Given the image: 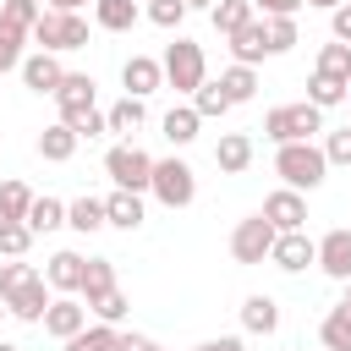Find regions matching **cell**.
<instances>
[{
    "label": "cell",
    "instance_id": "cell-1",
    "mask_svg": "<svg viewBox=\"0 0 351 351\" xmlns=\"http://www.w3.org/2000/svg\"><path fill=\"white\" fill-rule=\"evenodd\" d=\"M0 302H5V313H11V318L38 324V318H44V307H49V285H44V274H38L33 263L5 258V263H0Z\"/></svg>",
    "mask_w": 351,
    "mask_h": 351
},
{
    "label": "cell",
    "instance_id": "cell-2",
    "mask_svg": "<svg viewBox=\"0 0 351 351\" xmlns=\"http://www.w3.org/2000/svg\"><path fill=\"white\" fill-rule=\"evenodd\" d=\"M274 176L296 192H313V186H324L329 159H324L318 143H274Z\"/></svg>",
    "mask_w": 351,
    "mask_h": 351
},
{
    "label": "cell",
    "instance_id": "cell-3",
    "mask_svg": "<svg viewBox=\"0 0 351 351\" xmlns=\"http://www.w3.org/2000/svg\"><path fill=\"white\" fill-rule=\"evenodd\" d=\"M33 44L49 49V55H71V49L88 44V16H82V11H38Z\"/></svg>",
    "mask_w": 351,
    "mask_h": 351
},
{
    "label": "cell",
    "instance_id": "cell-4",
    "mask_svg": "<svg viewBox=\"0 0 351 351\" xmlns=\"http://www.w3.org/2000/svg\"><path fill=\"white\" fill-rule=\"evenodd\" d=\"M313 132H324V110L318 104H280L263 115V137L269 143H313Z\"/></svg>",
    "mask_w": 351,
    "mask_h": 351
},
{
    "label": "cell",
    "instance_id": "cell-5",
    "mask_svg": "<svg viewBox=\"0 0 351 351\" xmlns=\"http://www.w3.org/2000/svg\"><path fill=\"white\" fill-rule=\"evenodd\" d=\"M165 82L176 88V93H192V88H203L208 82V60H203V44H192V38H176L170 49H165Z\"/></svg>",
    "mask_w": 351,
    "mask_h": 351
},
{
    "label": "cell",
    "instance_id": "cell-6",
    "mask_svg": "<svg viewBox=\"0 0 351 351\" xmlns=\"http://www.w3.org/2000/svg\"><path fill=\"white\" fill-rule=\"evenodd\" d=\"M148 192H154L165 208H186V203L197 197V176H192L186 159H154V181H148Z\"/></svg>",
    "mask_w": 351,
    "mask_h": 351
},
{
    "label": "cell",
    "instance_id": "cell-7",
    "mask_svg": "<svg viewBox=\"0 0 351 351\" xmlns=\"http://www.w3.org/2000/svg\"><path fill=\"white\" fill-rule=\"evenodd\" d=\"M104 176H110L115 186H126V192H148V181H154V159H148L137 143H115V148L104 154Z\"/></svg>",
    "mask_w": 351,
    "mask_h": 351
},
{
    "label": "cell",
    "instance_id": "cell-8",
    "mask_svg": "<svg viewBox=\"0 0 351 351\" xmlns=\"http://www.w3.org/2000/svg\"><path fill=\"white\" fill-rule=\"evenodd\" d=\"M274 236H280V230H274L263 214H247V219L230 230V258H236V263H263L269 247H274Z\"/></svg>",
    "mask_w": 351,
    "mask_h": 351
},
{
    "label": "cell",
    "instance_id": "cell-9",
    "mask_svg": "<svg viewBox=\"0 0 351 351\" xmlns=\"http://www.w3.org/2000/svg\"><path fill=\"white\" fill-rule=\"evenodd\" d=\"M269 263L285 269V274H302L307 263H318V241H313L307 230H280L274 247H269Z\"/></svg>",
    "mask_w": 351,
    "mask_h": 351
},
{
    "label": "cell",
    "instance_id": "cell-10",
    "mask_svg": "<svg viewBox=\"0 0 351 351\" xmlns=\"http://www.w3.org/2000/svg\"><path fill=\"white\" fill-rule=\"evenodd\" d=\"M258 214H263L274 230H307V197H302L296 186H280V192H269Z\"/></svg>",
    "mask_w": 351,
    "mask_h": 351
},
{
    "label": "cell",
    "instance_id": "cell-11",
    "mask_svg": "<svg viewBox=\"0 0 351 351\" xmlns=\"http://www.w3.org/2000/svg\"><path fill=\"white\" fill-rule=\"evenodd\" d=\"M318 269L329 280H351V225H335L318 236Z\"/></svg>",
    "mask_w": 351,
    "mask_h": 351
},
{
    "label": "cell",
    "instance_id": "cell-12",
    "mask_svg": "<svg viewBox=\"0 0 351 351\" xmlns=\"http://www.w3.org/2000/svg\"><path fill=\"white\" fill-rule=\"evenodd\" d=\"M44 335H55V340H71L82 324H88V307L77 302V296H49V307H44Z\"/></svg>",
    "mask_w": 351,
    "mask_h": 351
},
{
    "label": "cell",
    "instance_id": "cell-13",
    "mask_svg": "<svg viewBox=\"0 0 351 351\" xmlns=\"http://www.w3.org/2000/svg\"><path fill=\"white\" fill-rule=\"evenodd\" d=\"M22 82L33 88V93H49L55 99V88H60V77H66V66H60V55H49V49H38V55H22Z\"/></svg>",
    "mask_w": 351,
    "mask_h": 351
},
{
    "label": "cell",
    "instance_id": "cell-14",
    "mask_svg": "<svg viewBox=\"0 0 351 351\" xmlns=\"http://www.w3.org/2000/svg\"><path fill=\"white\" fill-rule=\"evenodd\" d=\"M121 82H126L132 99H148L154 88H165V66H159L154 55H132V60L121 66Z\"/></svg>",
    "mask_w": 351,
    "mask_h": 351
},
{
    "label": "cell",
    "instance_id": "cell-15",
    "mask_svg": "<svg viewBox=\"0 0 351 351\" xmlns=\"http://www.w3.org/2000/svg\"><path fill=\"white\" fill-rule=\"evenodd\" d=\"M55 104H60V121L93 110V77H88V71H66L60 88H55Z\"/></svg>",
    "mask_w": 351,
    "mask_h": 351
},
{
    "label": "cell",
    "instance_id": "cell-16",
    "mask_svg": "<svg viewBox=\"0 0 351 351\" xmlns=\"http://www.w3.org/2000/svg\"><path fill=\"white\" fill-rule=\"evenodd\" d=\"M82 252H55L49 263H44V285L49 291H60V296H77V285H82Z\"/></svg>",
    "mask_w": 351,
    "mask_h": 351
},
{
    "label": "cell",
    "instance_id": "cell-17",
    "mask_svg": "<svg viewBox=\"0 0 351 351\" xmlns=\"http://www.w3.org/2000/svg\"><path fill=\"white\" fill-rule=\"evenodd\" d=\"M230 55H236L241 66H258V60L269 55V33H263V16H252L247 27H236V33H230Z\"/></svg>",
    "mask_w": 351,
    "mask_h": 351
},
{
    "label": "cell",
    "instance_id": "cell-18",
    "mask_svg": "<svg viewBox=\"0 0 351 351\" xmlns=\"http://www.w3.org/2000/svg\"><path fill=\"white\" fill-rule=\"evenodd\" d=\"M214 165H219L225 176H241V170L252 165V137H247V132H225V137L214 143Z\"/></svg>",
    "mask_w": 351,
    "mask_h": 351
},
{
    "label": "cell",
    "instance_id": "cell-19",
    "mask_svg": "<svg viewBox=\"0 0 351 351\" xmlns=\"http://www.w3.org/2000/svg\"><path fill=\"white\" fill-rule=\"evenodd\" d=\"M104 225L137 230V225H143V192H126V186H115V192L104 197Z\"/></svg>",
    "mask_w": 351,
    "mask_h": 351
},
{
    "label": "cell",
    "instance_id": "cell-20",
    "mask_svg": "<svg viewBox=\"0 0 351 351\" xmlns=\"http://www.w3.org/2000/svg\"><path fill=\"white\" fill-rule=\"evenodd\" d=\"M241 329H247V335H274V329H280V302L263 296V291L247 296V302H241Z\"/></svg>",
    "mask_w": 351,
    "mask_h": 351
},
{
    "label": "cell",
    "instance_id": "cell-21",
    "mask_svg": "<svg viewBox=\"0 0 351 351\" xmlns=\"http://www.w3.org/2000/svg\"><path fill=\"white\" fill-rule=\"evenodd\" d=\"M77 143H82V137L71 132V121H55V126H44V132H38V154H44L49 165H66V159L77 154Z\"/></svg>",
    "mask_w": 351,
    "mask_h": 351
},
{
    "label": "cell",
    "instance_id": "cell-22",
    "mask_svg": "<svg viewBox=\"0 0 351 351\" xmlns=\"http://www.w3.org/2000/svg\"><path fill=\"white\" fill-rule=\"evenodd\" d=\"M137 16H143L137 0H93V22H99L104 33H132Z\"/></svg>",
    "mask_w": 351,
    "mask_h": 351
},
{
    "label": "cell",
    "instance_id": "cell-23",
    "mask_svg": "<svg viewBox=\"0 0 351 351\" xmlns=\"http://www.w3.org/2000/svg\"><path fill=\"white\" fill-rule=\"evenodd\" d=\"M219 93H225L230 104H247V99L258 93V71H252V66H241V60H236V66H225V71H219Z\"/></svg>",
    "mask_w": 351,
    "mask_h": 351
},
{
    "label": "cell",
    "instance_id": "cell-24",
    "mask_svg": "<svg viewBox=\"0 0 351 351\" xmlns=\"http://www.w3.org/2000/svg\"><path fill=\"white\" fill-rule=\"evenodd\" d=\"M159 126H165V137H170L176 148H186V143L197 137V126H203V115H197L192 104H176V110H165V121H159Z\"/></svg>",
    "mask_w": 351,
    "mask_h": 351
},
{
    "label": "cell",
    "instance_id": "cell-25",
    "mask_svg": "<svg viewBox=\"0 0 351 351\" xmlns=\"http://www.w3.org/2000/svg\"><path fill=\"white\" fill-rule=\"evenodd\" d=\"M22 225H27L33 236H44V230H60V225H66V203H60V197H33Z\"/></svg>",
    "mask_w": 351,
    "mask_h": 351
},
{
    "label": "cell",
    "instance_id": "cell-26",
    "mask_svg": "<svg viewBox=\"0 0 351 351\" xmlns=\"http://www.w3.org/2000/svg\"><path fill=\"white\" fill-rule=\"evenodd\" d=\"M104 121H110V132L132 137V132H137V126L148 121V110H143V99H132V93H126V99H115V104L104 110Z\"/></svg>",
    "mask_w": 351,
    "mask_h": 351
},
{
    "label": "cell",
    "instance_id": "cell-27",
    "mask_svg": "<svg viewBox=\"0 0 351 351\" xmlns=\"http://www.w3.org/2000/svg\"><path fill=\"white\" fill-rule=\"evenodd\" d=\"M104 291H115V263L110 258H88L82 263V285H77V296H104Z\"/></svg>",
    "mask_w": 351,
    "mask_h": 351
},
{
    "label": "cell",
    "instance_id": "cell-28",
    "mask_svg": "<svg viewBox=\"0 0 351 351\" xmlns=\"http://www.w3.org/2000/svg\"><path fill=\"white\" fill-rule=\"evenodd\" d=\"M66 225L82 230V236H93V230L104 225V197H77V203H66Z\"/></svg>",
    "mask_w": 351,
    "mask_h": 351
},
{
    "label": "cell",
    "instance_id": "cell-29",
    "mask_svg": "<svg viewBox=\"0 0 351 351\" xmlns=\"http://www.w3.org/2000/svg\"><path fill=\"white\" fill-rule=\"evenodd\" d=\"M208 16H214V27L230 38V33H236V27H247L258 11H252V0H214V11H208Z\"/></svg>",
    "mask_w": 351,
    "mask_h": 351
},
{
    "label": "cell",
    "instance_id": "cell-30",
    "mask_svg": "<svg viewBox=\"0 0 351 351\" xmlns=\"http://www.w3.org/2000/svg\"><path fill=\"white\" fill-rule=\"evenodd\" d=\"M313 71H318V77H335V82H351V44H340V38H335V44H324Z\"/></svg>",
    "mask_w": 351,
    "mask_h": 351
},
{
    "label": "cell",
    "instance_id": "cell-31",
    "mask_svg": "<svg viewBox=\"0 0 351 351\" xmlns=\"http://www.w3.org/2000/svg\"><path fill=\"white\" fill-rule=\"evenodd\" d=\"M66 351H115V324H82L71 340H60Z\"/></svg>",
    "mask_w": 351,
    "mask_h": 351
},
{
    "label": "cell",
    "instance_id": "cell-32",
    "mask_svg": "<svg viewBox=\"0 0 351 351\" xmlns=\"http://www.w3.org/2000/svg\"><path fill=\"white\" fill-rule=\"evenodd\" d=\"M27 203H33L27 181H0V225H16V219H27Z\"/></svg>",
    "mask_w": 351,
    "mask_h": 351
},
{
    "label": "cell",
    "instance_id": "cell-33",
    "mask_svg": "<svg viewBox=\"0 0 351 351\" xmlns=\"http://www.w3.org/2000/svg\"><path fill=\"white\" fill-rule=\"evenodd\" d=\"M88 313H93L99 324H121V318L132 313V302H126V291L115 285V291H104V296H93V302H88Z\"/></svg>",
    "mask_w": 351,
    "mask_h": 351
},
{
    "label": "cell",
    "instance_id": "cell-34",
    "mask_svg": "<svg viewBox=\"0 0 351 351\" xmlns=\"http://www.w3.org/2000/svg\"><path fill=\"white\" fill-rule=\"evenodd\" d=\"M263 33H269V55L296 49V16H263Z\"/></svg>",
    "mask_w": 351,
    "mask_h": 351
},
{
    "label": "cell",
    "instance_id": "cell-35",
    "mask_svg": "<svg viewBox=\"0 0 351 351\" xmlns=\"http://www.w3.org/2000/svg\"><path fill=\"white\" fill-rule=\"evenodd\" d=\"M307 104H318V110L346 104V82H335V77H318V71H313V82H307Z\"/></svg>",
    "mask_w": 351,
    "mask_h": 351
},
{
    "label": "cell",
    "instance_id": "cell-36",
    "mask_svg": "<svg viewBox=\"0 0 351 351\" xmlns=\"http://www.w3.org/2000/svg\"><path fill=\"white\" fill-rule=\"evenodd\" d=\"M192 110H197L203 121H214V115H225V110H236V104L219 93V82H203V88H192Z\"/></svg>",
    "mask_w": 351,
    "mask_h": 351
},
{
    "label": "cell",
    "instance_id": "cell-37",
    "mask_svg": "<svg viewBox=\"0 0 351 351\" xmlns=\"http://www.w3.org/2000/svg\"><path fill=\"white\" fill-rule=\"evenodd\" d=\"M318 340H324L329 351H340V346H351V313H346V307H335V313L324 318V329H318Z\"/></svg>",
    "mask_w": 351,
    "mask_h": 351
},
{
    "label": "cell",
    "instance_id": "cell-38",
    "mask_svg": "<svg viewBox=\"0 0 351 351\" xmlns=\"http://www.w3.org/2000/svg\"><path fill=\"white\" fill-rule=\"evenodd\" d=\"M22 44H27V33H22V27H11V22L0 16V71L22 66Z\"/></svg>",
    "mask_w": 351,
    "mask_h": 351
},
{
    "label": "cell",
    "instance_id": "cell-39",
    "mask_svg": "<svg viewBox=\"0 0 351 351\" xmlns=\"http://www.w3.org/2000/svg\"><path fill=\"white\" fill-rule=\"evenodd\" d=\"M38 11H44L38 0H5V5H0V16H5L11 27H22V33H33V22H38Z\"/></svg>",
    "mask_w": 351,
    "mask_h": 351
},
{
    "label": "cell",
    "instance_id": "cell-40",
    "mask_svg": "<svg viewBox=\"0 0 351 351\" xmlns=\"http://www.w3.org/2000/svg\"><path fill=\"white\" fill-rule=\"evenodd\" d=\"M33 247V230L16 219V225H0V258H22Z\"/></svg>",
    "mask_w": 351,
    "mask_h": 351
},
{
    "label": "cell",
    "instance_id": "cell-41",
    "mask_svg": "<svg viewBox=\"0 0 351 351\" xmlns=\"http://www.w3.org/2000/svg\"><path fill=\"white\" fill-rule=\"evenodd\" d=\"M186 16V0H148V22L154 27H181Z\"/></svg>",
    "mask_w": 351,
    "mask_h": 351
},
{
    "label": "cell",
    "instance_id": "cell-42",
    "mask_svg": "<svg viewBox=\"0 0 351 351\" xmlns=\"http://www.w3.org/2000/svg\"><path fill=\"white\" fill-rule=\"evenodd\" d=\"M324 159H329V165H351V121L324 137Z\"/></svg>",
    "mask_w": 351,
    "mask_h": 351
},
{
    "label": "cell",
    "instance_id": "cell-43",
    "mask_svg": "<svg viewBox=\"0 0 351 351\" xmlns=\"http://www.w3.org/2000/svg\"><path fill=\"white\" fill-rule=\"evenodd\" d=\"M71 132L77 137H99V132H110V121H104V110H82V115H71Z\"/></svg>",
    "mask_w": 351,
    "mask_h": 351
},
{
    "label": "cell",
    "instance_id": "cell-44",
    "mask_svg": "<svg viewBox=\"0 0 351 351\" xmlns=\"http://www.w3.org/2000/svg\"><path fill=\"white\" fill-rule=\"evenodd\" d=\"M329 33H335L340 44H351V0H340V5L329 11Z\"/></svg>",
    "mask_w": 351,
    "mask_h": 351
},
{
    "label": "cell",
    "instance_id": "cell-45",
    "mask_svg": "<svg viewBox=\"0 0 351 351\" xmlns=\"http://www.w3.org/2000/svg\"><path fill=\"white\" fill-rule=\"evenodd\" d=\"M302 5H307V0H252L258 16H296Z\"/></svg>",
    "mask_w": 351,
    "mask_h": 351
},
{
    "label": "cell",
    "instance_id": "cell-46",
    "mask_svg": "<svg viewBox=\"0 0 351 351\" xmlns=\"http://www.w3.org/2000/svg\"><path fill=\"white\" fill-rule=\"evenodd\" d=\"M115 351H165V346L148 335H115Z\"/></svg>",
    "mask_w": 351,
    "mask_h": 351
},
{
    "label": "cell",
    "instance_id": "cell-47",
    "mask_svg": "<svg viewBox=\"0 0 351 351\" xmlns=\"http://www.w3.org/2000/svg\"><path fill=\"white\" fill-rule=\"evenodd\" d=\"M192 351H247V340H241V335H219V340H203V346H192Z\"/></svg>",
    "mask_w": 351,
    "mask_h": 351
},
{
    "label": "cell",
    "instance_id": "cell-48",
    "mask_svg": "<svg viewBox=\"0 0 351 351\" xmlns=\"http://www.w3.org/2000/svg\"><path fill=\"white\" fill-rule=\"evenodd\" d=\"M82 5H93V0H49V11H82Z\"/></svg>",
    "mask_w": 351,
    "mask_h": 351
},
{
    "label": "cell",
    "instance_id": "cell-49",
    "mask_svg": "<svg viewBox=\"0 0 351 351\" xmlns=\"http://www.w3.org/2000/svg\"><path fill=\"white\" fill-rule=\"evenodd\" d=\"M186 11H214V0H186Z\"/></svg>",
    "mask_w": 351,
    "mask_h": 351
},
{
    "label": "cell",
    "instance_id": "cell-50",
    "mask_svg": "<svg viewBox=\"0 0 351 351\" xmlns=\"http://www.w3.org/2000/svg\"><path fill=\"white\" fill-rule=\"evenodd\" d=\"M307 5H318V11H335V5H340V0H307Z\"/></svg>",
    "mask_w": 351,
    "mask_h": 351
},
{
    "label": "cell",
    "instance_id": "cell-51",
    "mask_svg": "<svg viewBox=\"0 0 351 351\" xmlns=\"http://www.w3.org/2000/svg\"><path fill=\"white\" fill-rule=\"evenodd\" d=\"M0 351H22V346H11V340H0Z\"/></svg>",
    "mask_w": 351,
    "mask_h": 351
},
{
    "label": "cell",
    "instance_id": "cell-52",
    "mask_svg": "<svg viewBox=\"0 0 351 351\" xmlns=\"http://www.w3.org/2000/svg\"><path fill=\"white\" fill-rule=\"evenodd\" d=\"M346 110H351V82H346Z\"/></svg>",
    "mask_w": 351,
    "mask_h": 351
},
{
    "label": "cell",
    "instance_id": "cell-53",
    "mask_svg": "<svg viewBox=\"0 0 351 351\" xmlns=\"http://www.w3.org/2000/svg\"><path fill=\"white\" fill-rule=\"evenodd\" d=\"M0 318H5V302H0Z\"/></svg>",
    "mask_w": 351,
    "mask_h": 351
},
{
    "label": "cell",
    "instance_id": "cell-54",
    "mask_svg": "<svg viewBox=\"0 0 351 351\" xmlns=\"http://www.w3.org/2000/svg\"><path fill=\"white\" fill-rule=\"evenodd\" d=\"M340 351H351V346H340Z\"/></svg>",
    "mask_w": 351,
    "mask_h": 351
},
{
    "label": "cell",
    "instance_id": "cell-55",
    "mask_svg": "<svg viewBox=\"0 0 351 351\" xmlns=\"http://www.w3.org/2000/svg\"><path fill=\"white\" fill-rule=\"evenodd\" d=\"M0 5H5V0H0Z\"/></svg>",
    "mask_w": 351,
    "mask_h": 351
}]
</instances>
